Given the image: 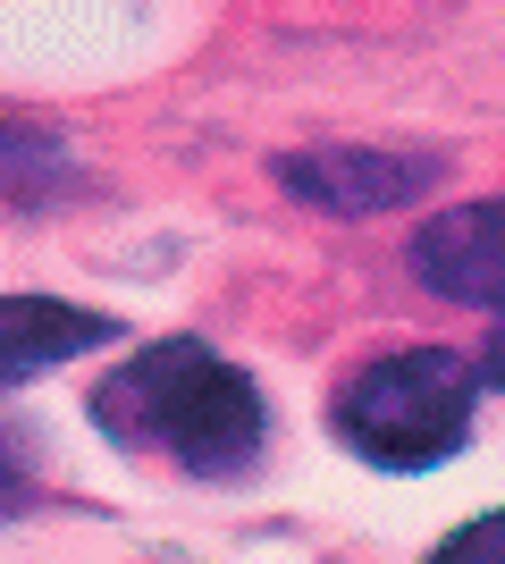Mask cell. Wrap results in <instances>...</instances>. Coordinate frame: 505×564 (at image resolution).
<instances>
[{
	"mask_svg": "<svg viewBox=\"0 0 505 564\" xmlns=\"http://www.w3.org/2000/svg\"><path fill=\"white\" fill-rule=\"evenodd\" d=\"M94 422L135 455H168V464L228 480L262 455V388L219 362L194 337H161V346L127 354L119 371L94 388Z\"/></svg>",
	"mask_w": 505,
	"mask_h": 564,
	"instance_id": "1",
	"label": "cell"
},
{
	"mask_svg": "<svg viewBox=\"0 0 505 564\" xmlns=\"http://www.w3.org/2000/svg\"><path fill=\"white\" fill-rule=\"evenodd\" d=\"M472 388H481V371L455 362L447 346L380 354V362H362L345 379L337 438L380 471H430L472 438Z\"/></svg>",
	"mask_w": 505,
	"mask_h": 564,
	"instance_id": "2",
	"label": "cell"
},
{
	"mask_svg": "<svg viewBox=\"0 0 505 564\" xmlns=\"http://www.w3.org/2000/svg\"><path fill=\"white\" fill-rule=\"evenodd\" d=\"M413 270L430 295L505 304V203H455L413 236Z\"/></svg>",
	"mask_w": 505,
	"mask_h": 564,
	"instance_id": "3",
	"label": "cell"
},
{
	"mask_svg": "<svg viewBox=\"0 0 505 564\" xmlns=\"http://www.w3.org/2000/svg\"><path fill=\"white\" fill-rule=\"evenodd\" d=\"M101 337H119L101 312L85 304H51V295H0V388L51 371V362H76L94 354Z\"/></svg>",
	"mask_w": 505,
	"mask_h": 564,
	"instance_id": "4",
	"label": "cell"
},
{
	"mask_svg": "<svg viewBox=\"0 0 505 564\" xmlns=\"http://www.w3.org/2000/svg\"><path fill=\"white\" fill-rule=\"evenodd\" d=\"M287 186L329 203V212H380V203H405V194L430 186V161H387V152H312V161H287Z\"/></svg>",
	"mask_w": 505,
	"mask_h": 564,
	"instance_id": "5",
	"label": "cell"
},
{
	"mask_svg": "<svg viewBox=\"0 0 505 564\" xmlns=\"http://www.w3.org/2000/svg\"><path fill=\"white\" fill-rule=\"evenodd\" d=\"M430 564H505V514H481V522H463L455 540L438 547Z\"/></svg>",
	"mask_w": 505,
	"mask_h": 564,
	"instance_id": "6",
	"label": "cell"
},
{
	"mask_svg": "<svg viewBox=\"0 0 505 564\" xmlns=\"http://www.w3.org/2000/svg\"><path fill=\"white\" fill-rule=\"evenodd\" d=\"M25 506V471H18V455L0 447V514H18Z\"/></svg>",
	"mask_w": 505,
	"mask_h": 564,
	"instance_id": "7",
	"label": "cell"
},
{
	"mask_svg": "<svg viewBox=\"0 0 505 564\" xmlns=\"http://www.w3.org/2000/svg\"><path fill=\"white\" fill-rule=\"evenodd\" d=\"M481 379H488V388H505V321H497V337H488V354H481Z\"/></svg>",
	"mask_w": 505,
	"mask_h": 564,
	"instance_id": "8",
	"label": "cell"
}]
</instances>
